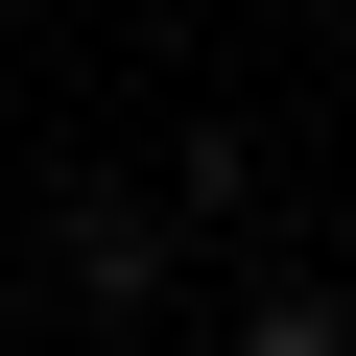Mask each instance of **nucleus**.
I'll list each match as a JSON object with an SVG mask.
<instances>
[{"mask_svg": "<svg viewBox=\"0 0 356 356\" xmlns=\"http://www.w3.org/2000/svg\"><path fill=\"white\" fill-rule=\"evenodd\" d=\"M238 356H356V309H332V285H261V309H238Z\"/></svg>", "mask_w": 356, "mask_h": 356, "instance_id": "f03ea898", "label": "nucleus"}, {"mask_svg": "<svg viewBox=\"0 0 356 356\" xmlns=\"http://www.w3.org/2000/svg\"><path fill=\"white\" fill-rule=\"evenodd\" d=\"M48 261H72L95 309H143V285H166V214H143V191H72V238H48Z\"/></svg>", "mask_w": 356, "mask_h": 356, "instance_id": "f257e3e1", "label": "nucleus"}]
</instances>
